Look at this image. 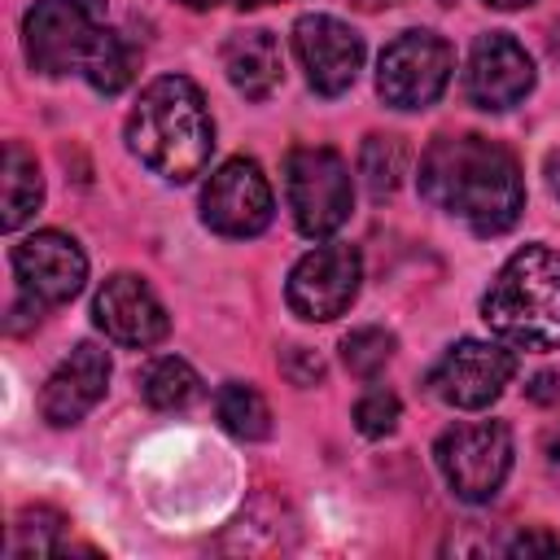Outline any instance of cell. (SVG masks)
<instances>
[{
	"label": "cell",
	"mask_w": 560,
	"mask_h": 560,
	"mask_svg": "<svg viewBox=\"0 0 560 560\" xmlns=\"http://www.w3.org/2000/svg\"><path fill=\"white\" fill-rule=\"evenodd\" d=\"M490 9H521V4H529V0H486Z\"/></svg>",
	"instance_id": "4dcf8cb0"
},
{
	"label": "cell",
	"mask_w": 560,
	"mask_h": 560,
	"mask_svg": "<svg viewBox=\"0 0 560 560\" xmlns=\"http://www.w3.org/2000/svg\"><path fill=\"white\" fill-rule=\"evenodd\" d=\"M359 280H363V262H359L354 245H315L311 254H302L293 262L284 298L298 319L328 324L354 302Z\"/></svg>",
	"instance_id": "ba28073f"
},
{
	"label": "cell",
	"mask_w": 560,
	"mask_h": 560,
	"mask_svg": "<svg viewBox=\"0 0 560 560\" xmlns=\"http://www.w3.org/2000/svg\"><path fill=\"white\" fill-rule=\"evenodd\" d=\"M280 372L293 381V385H315V381H324V359L315 354V350H306V346H289L284 354H280Z\"/></svg>",
	"instance_id": "d4e9b609"
},
{
	"label": "cell",
	"mask_w": 560,
	"mask_h": 560,
	"mask_svg": "<svg viewBox=\"0 0 560 560\" xmlns=\"http://www.w3.org/2000/svg\"><path fill=\"white\" fill-rule=\"evenodd\" d=\"M92 319L96 328H105V337L122 341V346H158L171 328V315L166 306L158 302V293L140 280V276H109L101 289H96V302H92Z\"/></svg>",
	"instance_id": "5bb4252c"
},
{
	"label": "cell",
	"mask_w": 560,
	"mask_h": 560,
	"mask_svg": "<svg viewBox=\"0 0 560 560\" xmlns=\"http://www.w3.org/2000/svg\"><path fill=\"white\" fill-rule=\"evenodd\" d=\"M127 149L171 184L201 175L214 149V122L201 88L184 74L153 79L127 118Z\"/></svg>",
	"instance_id": "7a4b0ae2"
},
{
	"label": "cell",
	"mask_w": 560,
	"mask_h": 560,
	"mask_svg": "<svg viewBox=\"0 0 560 560\" xmlns=\"http://www.w3.org/2000/svg\"><path fill=\"white\" fill-rule=\"evenodd\" d=\"M481 319L494 337L521 350L560 346V254L547 245L516 249L481 298Z\"/></svg>",
	"instance_id": "3957f363"
},
{
	"label": "cell",
	"mask_w": 560,
	"mask_h": 560,
	"mask_svg": "<svg viewBox=\"0 0 560 560\" xmlns=\"http://www.w3.org/2000/svg\"><path fill=\"white\" fill-rule=\"evenodd\" d=\"M197 389H201L197 372H192L184 359H175V354H162V359H153V363L140 372V394H144V402L158 407V411H179V407H188V402L197 398Z\"/></svg>",
	"instance_id": "d6986e66"
},
{
	"label": "cell",
	"mask_w": 560,
	"mask_h": 560,
	"mask_svg": "<svg viewBox=\"0 0 560 560\" xmlns=\"http://www.w3.org/2000/svg\"><path fill=\"white\" fill-rule=\"evenodd\" d=\"M556 551H560V538H551L547 529H521L508 542V556H556Z\"/></svg>",
	"instance_id": "484cf974"
},
{
	"label": "cell",
	"mask_w": 560,
	"mask_h": 560,
	"mask_svg": "<svg viewBox=\"0 0 560 560\" xmlns=\"http://www.w3.org/2000/svg\"><path fill=\"white\" fill-rule=\"evenodd\" d=\"M284 192H289L293 223L315 241L332 236L354 210L350 166L337 149H324V144H306L284 158Z\"/></svg>",
	"instance_id": "277c9868"
},
{
	"label": "cell",
	"mask_w": 560,
	"mask_h": 560,
	"mask_svg": "<svg viewBox=\"0 0 560 560\" xmlns=\"http://www.w3.org/2000/svg\"><path fill=\"white\" fill-rule=\"evenodd\" d=\"M214 416L241 442H258V438L271 433V407H267V398L254 385H241V381H228L214 394Z\"/></svg>",
	"instance_id": "ac0fdd59"
},
{
	"label": "cell",
	"mask_w": 560,
	"mask_h": 560,
	"mask_svg": "<svg viewBox=\"0 0 560 560\" xmlns=\"http://www.w3.org/2000/svg\"><path fill=\"white\" fill-rule=\"evenodd\" d=\"M13 271L26 298H35L39 306H61L83 289L88 258L66 232H35L13 245Z\"/></svg>",
	"instance_id": "7c38bea8"
},
{
	"label": "cell",
	"mask_w": 560,
	"mask_h": 560,
	"mask_svg": "<svg viewBox=\"0 0 560 560\" xmlns=\"http://www.w3.org/2000/svg\"><path fill=\"white\" fill-rule=\"evenodd\" d=\"M529 88H534V61L512 35L490 31L472 44L468 70H464V92L477 109H494V114L512 109L525 101Z\"/></svg>",
	"instance_id": "4fadbf2b"
},
{
	"label": "cell",
	"mask_w": 560,
	"mask_h": 560,
	"mask_svg": "<svg viewBox=\"0 0 560 560\" xmlns=\"http://www.w3.org/2000/svg\"><path fill=\"white\" fill-rule=\"evenodd\" d=\"M105 385H109V354L92 341H79L61 363L57 372L44 381V394H39V411L48 424L66 429V424H79L101 398H105Z\"/></svg>",
	"instance_id": "9a60e30c"
},
{
	"label": "cell",
	"mask_w": 560,
	"mask_h": 560,
	"mask_svg": "<svg viewBox=\"0 0 560 560\" xmlns=\"http://www.w3.org/2000/svg\"><path fill=\"white\" fill-rule=\"evenodd\" d=\"M241 9H258V4H276V0H236Z\"/></svg>",
	"instance_id": "d6a6232c"
},
{
	"label": "cell",
	"mask_w": 560,
	"mask_h": 560,
	"mask_svg": "<svg viewBox=\"0 0 560 560\" xmlns=\"http://www.w3.org/2000/svg\"><path fill=\"white\" fill-rule=\"evenodd\" d=\"M271 184L254 158H228L201 188V219L219 236H258L271 223Z\"/></svg>",
	"instance_id": "30bf717a"
},
{
	"label": "cell",
	"mask_w": 560,
	"mask_h": 560,
	"mask_svg": "<svg viewBox=\"0 0 560 560\" xmlns=\"http://www.w3.org/2000/svg\"><path fill=\"white\" fill-rule=\"evenodd\" d=\"M547 464H560V429L547 438Z\"/></svg>",
	"instance_id": "f1b7e54d"
},
{
	"label": "cell",
	"mask_w": 560,
	"mask_h": 560,
	"mask_svg": "<svg viewBox=\"0 0 560 560\" xmlns=\"http://www.w3.org/2000/svg\"><path fill=\"white\" fill-rule=\"evenodd\" d=\"M223 74L241 96L267 101L284 79V57H280L276 35L271 31H236L223 44Z\"/></svg>",
	"instance_id": "2e32d148"
},
{
	"label": "cell",
	"mask_w": 560,
	"mask_h": 560,
	"mask_svg": "<svg viewBox=\"0 0 560 560\" xmlns=\"http://www.w3.org/2000/svg\"><path fill=\"white\" fill-rule=\"evenodd\" d=\"M44 201V179H39V166L35 158L9 140L4 144V166H0V228L4 232H18Z\"/></svg>",
	"instance_id": "e0dca14e"
},
{
	"label": "cell",
	"mask_w": 560,
	"mask_h": 560,
	"mask_svg": "<svg viewBox=\"0 0 560 560\" xmlns=\"http://www.w3.org/2000/svg\"><path fill=\"white\" fill-rule=\"evenodd\" d=\"M402 166H407V149H402L398 136H368L359 144V175H363V184L376 201L398 188Z\"/></svg>",
	"instance_id": "44dd1931"
},
{
	"label": "cell",
	"mask_w": 560,
	"mask_h": 560,
	"mask_svg": "<svg viewBox=\"0 0 560 560\" xmlns=\"http://www.w3.org/2000/svg\"><path fill=\"white\" fill-rule=\"evenodd\" d=\"M66 516L52 508H22L9 534V556H52L61 551Z\"/></svg>",
	"instance_id": "7402d4cb"
},
{
	"label": "cell",
	"mask_w": 560,
	"mask_h": 560,
	"mask_svg": "<svg viewBox=\"0 0 560 560\" xmlns=\"http://www.w3.org/2000/svg\"><path fill=\"white\" fill-rule=\"evenodd\" d=\"M455 70V52L442 35L433 31H402L398 39L385 44L381 66H376V92L394 109H424L433 105Z\"/></svg>",
	"instance_id": "52a82bcc"
},
{
	"label": "cell",
	"mask_w": 560,
	"mask_h": 560,
	"mask_svg": "<svg viewBox=\"0 0 560 560\" xmlns=\"http://www.w3.org/2000/svg\"><path fill=\"white\" fill-rule=\"evenodd\" d=\"M389 359H394V332L385 328H354L341 337V363L350 368V376L372 381Z\"/></svg>",
	"instance_id": "603a6c76"
},
{
	"label": "cell",
	"mask_w": 560,
	"mask_h": 560,
	"mask_svg": "<svg viewBox=\"0 0 560 560\" xmlns=\"http://www.w3.org/2000/svg\"><path fill=\"white\" fill-rule=\"evenodd\" d=\"M516 372V354L494 346V341H459L451 346L438 368L429 372V389L433 398H442L446 407H459V411H477V407H490L503 385L512 381Z\"/></svg>",
	"instance_id": "9c48e42d"
},
{
	"label": "cell",
	"mask_w": 560,
	"mask_h": 560,
	"mask_svg": "<svg viewBox=\"0 0 560 560\" xmlns=\"http://www.w3.org/2000/svg\"><path fill=\"white\" fill-rule=\"evenodd\" d=\"M105 31V0H39L22 22L26 61L39 74L83 70Z\"/></svg>",
	"instance_id": "5b68a950"
},
{
	"label": "cell",
	"mask_w": 560,
	"mask_h": 560,
	"mask_svg": "<svg viewBox=\"0 0 560 560\" xmlns=\"http://www.w3.org/2000/svg\"><path fill=\"white\" fill-rule=\"evenodd\" d=\"M136 66H140L136 48H131L118 31H101V39L92 44V52H88V61H83V79H88L96 92L114 96V92H122V88L136 79Z\"/></svg>",
	"instance_id": "ffe728a7"
},
{
	"label": "cell",
	"mask_w": 560,
	"mask_h": 560,
	"mask_svg": "<svg viewBox=\"0 0 560 560\" xmlns=\"http://www.w3.org/2000/svg\"><path fill=\"white\" fill-rule=\"evenodd\" d=\"M433 455H438V468H442L446 486L455 490V499L486 503L499 494V486L512 468V433L503 420L455 424L438 438Z\"/></svg>",
	"instance_id": "8992f818"
},
{
	"label": "cell",
	"mask_w": 560,
	"mask_h": 560,
	"mask_svg": "<svg viewBox=\"0 0 560 560\" xmlns=\"http://www.w3.org/2000/svg\"><path fill=\"white\" fill-rule=\"evenodd\" d=\"M525 394H529V402H538V407L560 402V372H538V376L525 385Z\"/></svg>",
	"instance_id": "4316f807"
},
{
	"label": "cell",
	"mask_w": 560,
	"mask_h": 560,
	"mask_svg": "<svg viewBox=\"0 0 560 560\" xmlns=\"http://www.w3.org/2000/svg\"><path fill=\"white\" fill-rule=\"evenodd\" d=\"M398 416H402V402H398V394H389V389H372V394H363V398L354 402V429H359L363 438H385V433H394V429H398Z\"/></svg>",
	"instance_id": "cb8c5ba5"
},
{
	"label": "cell",
	"mask_w": 560,
	"mask_h": 560,
	"mask_svg": "<svg viewBox=\"0 0 560 560\" xmlns=\"http://www.w3.org/2000/svg\"><path fill=\"white\" fill-rule=\"evenodd\" d=\"M359 9H389V4H402V0H354Z\"/></svg>",
	"instance_id": "f546056e"
},
{
	"label": "cell",
	"mask_w": 560,
	"mask_h": 560,
	"mask_svg": "<svg viewBox=\"0 0 560 560\" xmlns=\"http://www.w3.org/2000/svg\"><path fill=\"white\" fill-rule=\"evenodd\" d=\"M179 4H188V9H214L219 0H179Z\"/></svg>",
	"instance_id": "1f68e13d"
},
{
	"label": "cell",
	"mask_w": 560,
	"mask_h": 560,
	"mask_svg": "<svg viewBox=\"0 0 560 560\" xmlns=\"http://www.w3.org/2000/svg\"><path fill=\"white\" fill-rule=\"evenodd\" d=\"M420 192L477 236L508 232L525 210L516 158L486 136H438L420 158Z\"/></svg>",
	"instance_id": "6da1fadb"
},
{
	"label": "cell",
	"mask_w": 560,
	"mask_h": 560,
	"mask_svg": "<svg viewBox=\"0 0 560 560\" xmlns=\"http://www.w3.org/2000/svg\"><path fill=\"white\" fill-rule=\"evenodd\" d=\"M547 184H551V192L560 197V153H551V162H547Z\"/></svg>",
	"instance_id": "83f0119b"
},
{
	"label": "cell",
	"mask_w": 560,
	"mask_h": 560,
	"mask_svg": "<svg viewBox=\"0 0 560 560\" xmlns=\"http://www.w3.org/2000/svg\"><path fill=\"white\" fill-rule=\"evenodd\" d=\"M293 52L319 96H341L363 66V39L328 13H306L293 22Z\"/></svg>",
	"instance_id": "8fae6325"
}]
</instances>
